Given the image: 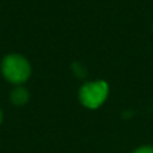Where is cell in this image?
Wrapping results in <instances>:
<instances>
[{
	"mask_svg": "<svg viewBox=\"0 0 153 153\" xmlns=\"http://www.w3.org/2000/svg\"><path fill=\"white\" fill-rule=\"evenodd\" d=\"M28 98H30V94L24 87H16L11 93V101H12V103H15L18 106L27 103Z\"/></svg>",
	"mask_w": 153,
	"mask_h": 153,
	"instance_id": "3957f363",
	"label": "cell"
},
{
	"mask_svg": "<svg viewBox=\"0 0 153 153\" xmlns=\"http://www.w3.org/2000/svg\"><path fill=\"white\" fill-rule=\"evenodd\" d=\"M74 70L78 76H83L85 75V69L81 66V63H74Z\"/></svg>",
	"mask_w": 153,
	"mask_h": 153,
	"instance_id": "277c9868",
	"label": "cell"
},
{
	"mask_svg": "<svg viewBox=\"0 0 153 153\" xmlns=\"http://www.w3.org/2000/svg\"><path fill=\"white\" fill-rule=\"evenodd\" d=\"M1 118H3V114H1V110H0V122H1Z\"/></svg>",
	"mask_w": 153,
	"mask_h": 153,
	"instance_id": "8992f818",
	"label": "cell"
},
{
	"mask_svg": "<svg viewBox=\"0 0 153 153\" xmlns=\"http://www.w3.org/2000/svg\"><path fill=\"white\" fill-rule=\"evenodd\" d=\"M109 93V87L106 82L97 81V82H89L83 85L79 90V100L86 108L89 109H97L105 102Z\"/></svg>",
	"mask_w": 153,
	"mask_h": 153,
	"instance_id": "7a4b0ae2",
	"label": "cell"
},
{
	"mask_svg": "<svg viewBox=\"0 0 153 153\" xmlns=\"http://www.w3.org/2000/svg\"><path fill=\"white\" fill-rule=\"evenodd\" d=\"M133 153H153V148H151V146H143V148H138L137 151Z\"/></svg>",
	"mask_w": 153,
	"mask_h": 153,
	"instance_id": "5b68a950",
	"label": "cell"
},
{
	"mask_svg": "<svg viewBox=\"0 0 153 153\" xmlns=\"http://www.w3.org/2000/svg\"><path fill=\"white\" fill-rule=\"evenodd\" d=\"M1 71L7 81H10L11 83L20 85L28 79L31 74V67L26 58L18 54H11L3 59Z\"/></svg>",
	"mask_w": 153,
	"mask_h": 153,
	"instance_id": "6da1fadb",
	"label": "cell"
}]
</instances>
